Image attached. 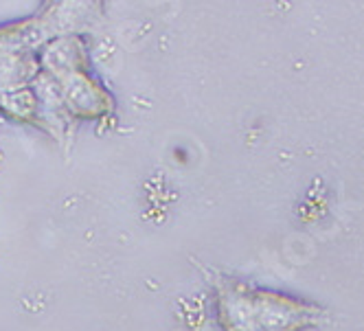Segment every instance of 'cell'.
<instances>
[]
</instances>
